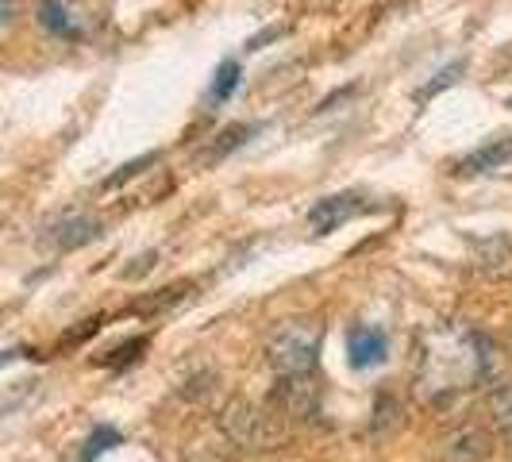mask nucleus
Instances as JSON below:
<instances>
[{"label": "nucleus", "instance_id": "nucleus-1", "mask_svg": "<svg viewBox=\"0 0 512 462\" xmlns=\"http://www.w3.org/2000/svg\"><path fill=\"white\" fill-rule=\"evenodd\" d=\"M220 432L243 451H274L285 443L282 420L251 401H231L228 409L220 412Z\"/></svg>", "mask_w": 512, "mask_h": 462}, {"label": "nucleus", "instance_id": "nucleus-2", "mask_svg": "<svg viewBox=\"0 0 512 462\" xmlns=\"http://www.w3.org/2000/svg\"><path fill=\"white\" fill-rule=\"evenodd\" d=\"M266 359L285 378L312 374V366L320 359V332L308 328V324H285V328H278V332L270 335Z\"/></svg>", "mask_w": 512, "mask_h": 462}, {"label": "nucleus", "instance_id": "nucleus-3", "mask_svg": "<svg viewBox=\"0 0 512 462\" xmlns=\"http://www.w3.org/2000/svg\"><path fill=\"white\" fill-rule=\"evenodd\" d=\"M35 20L43 31H51L54 39L81 43L89 35V12L81 8V0H39Z\"/></svg>", "mask_w": 512, "mask_h": 462}, {"label": "nucleus", "instance_id": "nucleus-4", "mask_svg": "<svg viewBox=\"0 0 512 462\" xmlns=\"http://www.w3.org/2000/svg\"><path fill=\"white\" fill-rule=\"evenodd\" d=\"M101 235V220L89 216V212H66L58 216L51 228H47V243L54 251H77L85 243H93Z\"/></svg>", "mask_w": 512, "mask_h": 462}, {"label": "nucleus", "instance_id": "nucleus-5", "mask_svg": "<svg viewBox=\"0 0 512 462\" xmlns=\"http://www.w3.org/2000/svg\"><path fill=\"white\" fill-rule=\"evenodd\" d=\"M274 405L282 409V416L312 420V416H320V393H316V385L308 382V374L285 378V382L274 389Z\"/></svg>", "mask_w": 512, "mask_h": 462}, {"label": "nucleus", "instance_id": "nucleus-6", "mask_svg": "<svg viewBox=\"0 0 512 462\" xmlns=\"http://www.w3.org/2000/svg\"><path fill=\"white\" fill-rule=\"evenodd\" d=\"M359 212H366V201H362L359 193H335V197H324L320 205L308 212V224H312L316 235H324V231L343 228Z\"/></svg>", "mask_w": 512, "mask_h": 462}, {"label": "nucleus", "instance_id": "nucleus-7", "mask_svg": "<svg viewBox=\"0 0 512 462\" xmlns=\"http://www.w3.org/2000/svg\"><path fill=\"white\" fill-rule=\"evenodd\" d=\"M347 355H351L355 370H374L389 359V335L378 328H355L347 335Z\"/></svg>", "mask_w": 512, "mask_h": 462}, {"label": "nucleus", "instance_id": "nucleus-8", "mask_svg": "<svg viewBox=\"0 0 512 462\" xmlns=\"http://www.w3.org/2000/svg\"><path fill=\"white\" fill-rule=\"evenodd\" d=\"M505 162H512V135L489 139L486 147L470 151L459 162V174H462V178H470V174H493V170H501Z\"/></svg>", "mask_w": 512, "mask_h": 462}, {"label": "nucleus", "instance_id": "nucleus-9", "mask_svg": "<svg viewBox=\"0 0 512 462\" xmlns=\"http://www.w3.org/2000/svg\"><path fill=\"white\" fill-rule=\"evenodd\" d=\"M258 124H231V128H224L220 135H216V143L208 147L205 154H201V162H220V158H228L231 151H239L251 135H258Z\"/></svg>", "mask_w": 512, "mask_h": 462}, {"label": "nucleus", "instance_id": "nucleus-10", "mask_svg": "<svg viewBox=\"0 0 512 462\" xmlns=\"http://www.w3.org/2000/svg\"><path fill=\"white\" fill-rule=\"evenodd\" d=\"M239 85H243V70H239V62H235V58H228V62H220V66H216V74H212V89H208V101H212V104L231 101Z\"/></svg>", "mask_w": 512, "mask_h": 462}, {"label": "nucleus", "instance_id": "nucleus-11", "mask_svg": "<svg viewBox=\"0 0 512 462\" xmlns=\"http://www.w3.org/2000/svg\"><path fill=\"white\" fill-rule=\"evenodd\" d=\"M462 74H466V58H455V62H451V66H443V70H439L424 89H416V104H428L432 97H439V93H443L447 85H455Z\"/></svg>", "mask_w": 512, "mask_h": 462}, {"label": "nucleus", "instance_id": "nucleus-12", "mask_svg": "<svg viewBox=\"0 0 512 462\" xmlns=\"http://www.w3.org/2000/svg\"><path fill=\"white\" fill-rule=\"evenodd\" d=\"M486 451H489V439H486V432H478V428L459 432V436L451 439V455H455V459H482Z\"/></svg>", "mask_w": 512, "mask_h": 462}, {"label": "nucleus", "instance_id": "nucleus-13", "mask_svg": "<svg viewBox=\"0 0 512 462\" xmlns=\"http://www.w3.org/2000/svg\"><path fill=\"white\" fill-rule=\"evenodd\" d=\"M489 409H493L497 424H501V432H505V436H509V443H512V385L497 389V393L489 397Z\"/></svg>", "mask_w": 512, "mask_h": 462}, {"label": "nucleus", "instance_id": "nucleus-14", "mask_svg": "<svg viewBox=\"0 0 512 462\" xmlns=\"http://www.w3.org/2000/svg\"><path fill=\"white\" fill-rule=\"evenodd\" d=\"M116 443H120V432H116V428H97V432L89 436V443H85L81 462H97V455H104V451L116 447Z\"/></svg>", "mask_w": 512, "mask_h": 462}, {"label": "nucleus", "instance_id": "nucleus-15", "mask_svg": "<svg viewBox=\"0 0 512 462\" xmlns=\"http://www.w3.org/2000/svg\"><path fill=\"white\" fill-rule=\"evenodd\" d=\"M154 162H158V151L143 154V158H135V162H128V166H124V170H120V174H112V178H104V185H101V189H120V185H124V181H128V178H135V174H143V170H147V166H154Z\"/></svg>", "mask_w": 512, "mask_h": 462}, {"label": "nucleus", "instance_id": "nucleus-16", "mask_svg": "<svg viewBox=\"0 0 512 462\" xmlns=\"http://www.w3.org/2000/svg\"><path fill=\"white\" fill-rule=\"evenodd\" d=\"M12 12H16V8H12V0H0V27L12 20Z\"/></svg>", "mask_w": 512, "mask_h": 462}, {"label": "nucleus", "instance_id": "nucleus-17", "mask_svg": "<svg viewBox=\"0 0 512 462\" xmlns=\"http://www.w3.org/2000/svg\"><path fill=\"white\" fill-rule=\"evenodd\" d=\"M16 355H20V351H4V355H0V366H8V362L16 359Z\"/></svg>", "mask_w": 512, "mask_h": 462}]
</instances>
